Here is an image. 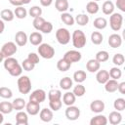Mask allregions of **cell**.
Here are the masks:
<instances>
[{
    "instance_id": "4dcf8cb0",
    "label": "cell",
    "mask_w": 125,
    "mask_h": 125,
    "mask_svg": "<svg viewBox=\"0 0 125 125\" xmlns=\"http://www.w3.org/2000/svg\"><path fill=\"white\" fill-rule=\"evenodd\" d=\"M14 110L13 108V104L10 102H1L0 103V112H2L3 114H8L11 113Z\"/></svg>"
},
{
    "instance_id": "7c38bea8",
    "label": "cell",
    "mask_w": 125,
    "mask_h": 125,
    "mask_svg": "<svg viewBox=\"0 0 125 125\" xmlns=\"http://www.w3.org/2000/svg\"><path fill=\"white\" fill-rule=\"evenodd\" d=\"M104 103L102 100H95L90 104V109L95 113H101L104 110Z\"/></svg>"
},
{
    "instance_id": "83f0119b",
    "label": "cell",
    "mask_w": 125,
    "mask_h": 125,
    "mask_svg": "<svg viewBox=\"0 0 125 125\" xmlns=\"http://www.w3.org/2000/svg\"><path fill=\"white\" fill-rule=\"evenodd\" d=\"M100 8H99V4L96 1H90L87 3L86 5V11L88 14L90 15H95L99 12Z\"/></svg>"
},
{
    "instance_id": "2e32d148",
    "label": "cell",
    "mask_w": 125,
    "mask_h": 125,
    "mask_svg": "<svg viewBox=\"0 0 125 125\" xmlns=\"http://www.w3.org/2000/svg\"><path fill=\"white\" fill-rule=\"evenodd\" d=\"M109 79V73L107 70L105 69H102V70H98L97 74H96V80L98 81V83L100 84H104L107 80Z\"/></svg>"
},
{
    "instance_id": "c3c4849f",
    "label": "cell",
    "mask_w": 125,
    "mask_h": 125,
    "mask_svg": "<svg viewBox=\"0 0 125 125\" xmlns=\"http://www.w3.org/2000/svg\"><path fill=\"white\" fill-rule=\"evenodd\" d=\"M124 61H125L124 56H123L122 54H120V53L115 54V55L113 56V58H112V62H113L115 65H117V66L122 65L123 62H124Z\"/></svg>"
},
{
    "instance_id": "9f6ffc18",
    "label": "cell",
    "mask_w": 125,
    "mask_h": 125,
    "mask_svg": "<svg viewBox=\"0 0 125 125\" xmlns=\"http://www.w3.org/2000/svg\"><path fill=\"white\" fill-rule=\"evenodd\" d=\"M9 2L13 6H16V7H19V6L22 5V0H9Z\"/></svg>"
},
{
    "instance_id": "836d02e7",
    "label": "cell",
    "mask_w": 125,
    "mask_h": 125,
    "mask_svg": "<svg viewBox=\"0 0 125 125\" xmlns=\"http://www.w3.org/2000/svg\"><path fill=\"white\" fill-rule=\"evenodd\" d=\"M87 78V74L84 70H77L74 72L73 74V80L77 83H82L86 80Z\"/></svg>"
},
{
    "instance_id": "9c48e42d",
    "label": "cell",
    "mask_w": 125,
    "mask_h": 125,
    "mask_svg": "<svg viewBox=\"0 0 125 125\" xmlns=\"http://www.w3.org/2000/svg\"><path fill=\"white\" fill-rule=\"evenodd\" d=\"M82 58V55L79 51H76V50H69L67 51L64 56H63V59H65L67 62H69L70 63L72 62H77L81 60Z\"/></svg>"
},
{
    "instance_id": "e0dca14e",
    "label": "cell",
    "mask_w": 125,
    "mask_h": 125,
    "mask_svg": "<svg viewBox=\"0 0 125 125\" xmlns=\"http://www.w3.org/2000/svg\"><path fill=\"white\" fill-rule=\"evenodd\" d=\"M16 123H17V125H27L28 124L27 112L20 110L16 114Z\"/></svg>"
},
{
    "instance_id": "11a10c76",
    "label": "cell",
    "mask_w": 125,
    "mask_h": 125,
    "mask_svg": "<svg viewBox=\"0 0 125 125\" xmlns=\"http://www.w3.org/2000/svg\"><path fill=\"white\" fill-rule=\"evenodd\" d=\"M39 1H40V4L43 7H49L53 3V0H39Z\"/></svg>"
},
{
    "instance_id": "d4e9b609",
    "label": "cell",
    "mask_w": 125,
    "mask_h": 125,
    "mask_svg": "<svg viewBox=\"0 0 125 125\" xmlns=\"http://www.w3.org/2000/svg\"><path fill=\"white\" fill-rule=\"evenodd\" d=\"M102 11L104 15H111L114 11V4L109 0L104 1L102 6Z\"/></svg>"
},
{
    "instance_id": "74e56055",
    "label": "cell",
    "mask_w": 125,
    "mask_h": 125,
    "mask_svg": "<svg viewBox=\"0 0 125 125\" xmlns=\"http://www.w3.org/2000/svg\"><path fill=\"white\" fill-rule=\"evenodd\" d=\"M48 99L49 101H57L62 99V92L57 89H52L48 93Z\"/></svg>"
},
{
    "instance_id": "7a4b0ae2",
    "label": "cell",
    "mask_w": 125,
    "mask_h": 125,
    "mask_svg": "<svg viewBox=\"0 0 125 125\" xmlns=\"http://www.w3.org/2000/svg\"><path fill=\"white\" fill-rule=\"evenodd\" d=\"M18 89L21 94H28L31 90V81L28 76L21 75L18 79Z\"/></svg>"
},
{
    "instance_id": "d6986e66",
    "label": "cell",
    "mask_w": 125,
    "mask_h": 125,
    "mask_svg": "<svg viewBox=\"0 0 125 125\" xmlns=\"http://www.w3.org/2000/svg\"><path fill=\"white\" fill-rule=\"evenodd\" d=\"M29 42L34 45V46H38L42 43V40H43V37H42V34L38 31H34L32 32L30 35H29V38H28Z\"/></svg>"
},
{
    "instance_id": "ba28073f",
    "label": "cell",
    "mask_w": 125,
    "mask_h": 125,
    "mask_svg": "<svg viewBox=\"0 0 125 125\" xmlns=\"http://www.w3.org/2000/svg\"><path fill=\"white\" fill-rule=\"evenodd\" d=\"M45 99H46V92L42 89L34 90L29 96V101L37 103V104H41L42 102L45 101Z\"/></svg>"
},
{
    "instance_id": "5b68a950",
    "label": "cell",
    "mask_w": 125,
    "mask_h": 125,
    "mask_svg": "<svg viewBox=\"0 0 125 125\" xmlns=\"http://www.w3.org/2000/svg\"><path fill=\"white\" fill-rule=\"evenodd\" d=\"M56 39L62 45H66L70 41V33L66 28L61 27L56 31Z\"/></svg>"
},
{
    "instance_id": "8d00e7d4",
    "label": "cell",
    "mask_w": 125,
    "mask_h": 125,
    "mask_svg": "<svg viewBox=\"0 0 125 125\" xmlns=\"http://www.w3.org/2000/svg\"><path fill=\"white\" fill-rule=\"evenodd\" d=\"M14 15H15L16 18H18V19H20V20H22V19H24V18L26 17L27 11H26L25 8H23L22 6H19V7H17V8L15 9Z\"/></svg>"
},
{
    "instance_id": "5bb4252c",
    "label": "cell",
    "mask_w": 125,
    "mask_h": 125,
    "mask_svg": "<svg viewBox=\"0 0 125 125\" xmlns=\"http://www.w3.org/2000/svg\"><path fill=\"white\" fill-rule=\"evenodd\" d=\"M39 117L43 122H50L53 119V110L47 107L42 108L39 111Z\"/></svg>"
},
{
    "instance_id": "f6af8a7d",
    "label": "cell",
    "mask_w": 125,
    "mask_h": 125,
    "mask_svg": "<svg viewBox=\"0 0 125 125\" xmlns=\"http://www.w3.org/2000/svg\"><path fill=\"white\" fill-rule=\"evenodd\" d=\"M45 21H45V20H44V18H42V17L34 18L33 22H32L33 27H34L36 30L40 31V29H41V27H42V25L44 24V22H45Z\"/></svg>"
},
{
    "instance_id": "ffe728a7",
    "label": "cell",
    "mask_w": 125,
    "mask_h": 125,
    "mask_svg": "<svg viewBox=\"0 0 125 125\" xmlns=\"http://www.w3.org/2000/svg\"><path fill=\"white\" fill-rule=\"evenodd\" d=\"M117 87H118V82L115 79H108L104 83V90L107 93H114L115 91H117Z\"/></svg>"
},
{
    "instance_id": "f546056e",
    "label": "cell",
    "mask_w": 125,
    "mask_h": 125,
    "mask_svg": "<svg viewBox=\"0 0 125 125\" xmlns=\"http://www.w3.org/2000/svg\"><path fill=\"white\" fill-rule=\"evenodd\" d=\"M93 25L97 29H104L106 27V25H107V21L104 18L99 17V18H97V19L94 20Z\"/></svg>"
},
{
    "instance_id": "e575fe53",
    "label": "cell",
    "mask_w": 125,
    "mask_h": 125,
    "mask_svg": "<svg viewBox=\"0 0 125 125\" xmlns=\"http://www.w3.org/2000/svg\"><path fill=\"white\" fill-rule=\"evenodd\" d=\"M60 87L62 90H69L72 87V79L69 77H63L60 80Z\"/></svg>"
},
{
    "instance_id": "f1b7e54d",
    "label": "cell",
    "mask_w": 125,
    "mask_h": 125,
    "mask_svg": "<svg viewBox=\"0 0 125 125\" xmlns=\"http://www.w3.org/2000/svg\"><path fill=\"white\" fill-rule=\"evenodd\" d=\"M61 20H62V21L64 24H66V25H68V26L73 25L74 22H75L74 18H73L69 13H66V12L62 13V15H61Z\"/></svg>"
},
{
    "instance_id": "603a6c76",
    "label": "cell",
    "mask_w": 125,
    "mask_h": 125,
    "mask_svg": "<svg viewBox=\"0 0 125 125\" xmlns=\"http://www.w3.org/2000/svg\"><path fill=\"white\" fill-rule=\"evenodd\" d=\"M0 17H1V20L4 21H12L15 18V15H14V12L12 10L4 9V10L1 11Z\"/></svg>"
},
{
    "instance_id": "ee69618b",
    "label": "cell",
    "mask_w": 125,
    "mask_h": 125,
    "mask_svg": "<svg viewBox=\"0 0 125 125\" xmlns=\"http://www.w3.org/2000/svg\"><path fill=\"white\" fill-rule=\"evenodd\" d=\"M0 97L3 99H11L13 97V92L10 88L0 87Z\"/></svg>"
},
{
    "instance_id": "30bf717a",
    "label": "cell",
    "mask_w": 125,
    "mask_h": 125,
    "mask_svg": "<svg viewBox=\"0 0 125 125\" xmlns=\"http://www.w3.org/2000/svg\"><path fill=\"white\" fill-rule=\"evenodd\" d=\"M25 109H26V112L27 114L29 115H36L39 113L40 111V104H37V103H34V102H28L26 104H25Z\"/></svg>"
},
{
    "instance_id": "b9f144b4",
    "label": "cell",
    "mask_w": 125,
    "mask_h": 125,
    "mask_svg": "<svg viewBox=\"0 0 125 125\" xmlns=\"http://www.w3.org/2000/svg\"><path fill=\"white\" fill-rule=\"evenodd\" d=\"M109 59V54L106 51H99L96 54V60L99 62H104Z\"/></svg>"
},
{
    "instance_id": "7402d4cb",
    "label": "cell",
    "mask_w": 125,
    "mask_h": 125,
    "mask_svg": "<svg viewBox=\"0 0 125 125\" xmlns=\"http://www.w3.org/2000/svg\"><path fill=\"white\" fill-rule=\"evenodd\" d=\"M55 7L56 9L61 12V13H64L68 10L69 8V4L67 0H56L55 2Z\"/></svg>"
},
{
    "instance_id": "91938a15",
    "label": "cell",
    "mask_w": 125,
    "mask_h": 125,
    "mask_svg": "<svg viewBox=\"0 0 125 125\" xmlns=\"http://www.w3.org/2000/svg\"><path fill=\"white\" fill-rule=\"evenodd\" d=\"M3 60H4V56H3V54H2L1 51H0V62H2Z\"/></svg>"
},
{
    "instance_id": "cb8c5ba5",
    "label": "cell",
    "mask_w": 125,
    "mask_h": 125,
    "mask_svg": "<svg viewBox=\"0 0 125 125\" xmlns=\"http://www.w3.org/2000/svg\"><path fill=\"white\" fill-rule=\"evenodd\" d=\"M76 97L72 92H66L62 96V102L65 105H72L75 103Z\"/></svg>"
},
{
    "instance_id": "6f0895ef",
    "label": "cell",
    "mask_w": 125,
    "mask_h": 125,
    "mask_svg": "<svg viewBox=\"0 0 125 125\" xmlns=\"http://www.w3.org/2000/svg\"><path fill=\"white\" fill-rule=\"evenodd\" d=\"M4 29H5V23H4V21L0 20V34L3 33Z\"/></svg>"
},
{
    "instance_id": "52a82bcc",
    "label": "cell",
    "mask_w": 125,
    "mask_h": 125,
    "mask_svg": "<svg viewBox=\"0 0 125 125\" xmlns=\"http://www.w3.org/2000/svg\"><path fill=\"white\" fill-rule=\"evenodd\" d=\"M65 117L70 120V121H74L76 119H78V117L80 116V109L77 106L72 105H67L66 109H65Z\"/></svg>"
},
{
    "instance_id": "94428289",
    "label": "cell",
    "mask_w": 125,
    "mask_h": 125,
    "mask_svg": "<svg viewBox=\"0 0 125 125\" xmlns=\"http://www.w3.org/2000/svg\"><path fill=\"white\" fill-rule=\"evenodd\" d=\"M31 0H22V4H28Z\"/></svg>"
},
{
    "instance_id": "9a60e30c",
    "label": "cell",
    "mask_w": 125,
    "mask_h": 125,
    "mask_svg": "<svg viewBox=\"0 0 125 125\" xmlns=\"http://www.w3.org/2000/svg\"><path fill=\"white\" fill-rule=\"evenodd\" d=\"M100 67H101V62H99L96 59H91L86 63V69L91 73L97 72L100 69Z\"/></svg>"
},
{
    "instance_id": "484cf974",
    "label": "cell",
    "mask_w": 125,
    "mask_h": 125,
    "mask_svg": "<svg viewBox=\"0 0 125 125\" xmlns=\"http://www.w3.org/2000/svg\"><path fill=\"white\" fill-rule=\"evenodd\" d=\"M19 63L18 60L13 58V57H9V58H6L5 61H4V68L7 70V71H10L13 67H15L17 64Z\"/></svg>"
},
{
    "instance_id": "d6a6232c",
    "label": "cell",
    "mask_w": 125,
    "mask_h": 125,
    "mask_svg": "<svg viewBox=\"0 0 125 125\" xmlns=\"http://www.w3.org/2000/svg\"><path fill=\"white\" fill-rule=\"evenodd\" d=\"M74 21H76V23L80 26H85L87 25V23L89 22V17L85 14H79L76 16V18L74 19Z\"/></svg>"
},
{
    "instance_id": "f5cc1de1",
    "label": "cell",
    "mask_w": 125,
    "mask_h": 125,
    "mask_svg": "<svg viewBox=\"0 0 125 125\" xmlns=\"http://www.w3.org/2000/svg\"><path fill=\"white\" fill-rule=\"evenodd\" d=\"M116 7L121 11L125 12V0H116Z\"/></svg>"
},
{
    "instance_id": "f35d334b",
    "label": "cell",
    "mask_w": 125,
    "mask_h": 125,
    "mask_svg": "<svg viewBox=\"0 0 125 125\" xmlns=\"http://www.w3.org/2000/svg\"><path fill=\"white\" fill-rule=\"evenodd\" d=\"M108 73H109V77L112 78V79H115V80L120 79L121 76H122V71H121V69L118 68L117 66L111 67Z\"/></svg>"
},
{
    "instance_id": "680465c9",
    "label": "cell",
    "mask_w": 125,
    "mask_h": 125,
    "mask_svg": "<svg viewBox=\"0 0 125 125\" xmlns=\"http://www.w3.org/2000/svg\"><path fill=\"white\" fill-rule=\"evenodd\" d=\"M4 121V116H3V113L0 112V124H2Z\"/></svg>"
},
{
    "instance_id": "60d3db41",
    "label": "cell",
    "mask_w": 125,
    "mask_h": 125,
    "mask_svg": "<svg viewBox=\"0 0 125 125\" xmlns=\"http://www.w3.org/2000/svg\"><path fill=\"white\" fill-rule=\"evenodd\" d=\"M113 107L117 111H122L125 109V100L123 98H118L113 103Z\"/></svg>"
},
{
    "instance_id": "816d5d0a",
    "label": "cell",
    "mask_w": 125,
    "mask_h": 125,
    "mask_svg": "<svg viewBox=\"0 0 125 125\" xmlns=\"http://www.w3.org/2000/svg\"><path fill=\"white\" fill-rule=\"evenodd\" d=\"M27 59L34 64H37L39 62V56L36 53H29L27 56Z\"/></svg>"
},
{
    "instance_id": "6125c7cd",
    "label": "cell",
    "mask_w": 125,
    "mask_h": 125,
    "mask_svg": "<svg viewBox=\"0 0 125 125\" xmlns=\"http://www.w3.org/2000/svg\"><path fill=\"white\" fill-rule=\"evenodd\" d=\"M93 1H96V2H98V1H100V0H93Z\"/></svg>"
},
{
    "instance_id": "4316f807",
    "label": "cell",
    "mask_w": 125,
    "mask_h": 125,
    "mask_svg": "<svg viewBox=\"0 0 125 125\" xmlns=\"http://www.w3.org/2000/svg\"><path fill=\"white\" fill-rule=\"evenodd\" d=\"M70 66H71V63L69 62H67L65 59H61V60H59L58 61V62H57V68L60 70V71H62V72H64V71H67L69 68H70Z\"/></svg>"
},
{
    "instance_id": "8fae6325",
    "label": "cell",
    "mask_w": 125,
    "mask_h": 125,
    "mask_svg": "<svg viewBox=\"0 0 125 125\" xmlns=\"http://www.w3.org/2000/svg\"><path fill=\"white\" fill-rule=\"evenodd\" d=\"M107 42L111 48H119L122 44V37L117 33H113L109 35Z\"/></svg>"
},
{
    "instance_id": "8992f818",
    "label": "cell",
    "mask_w": 125,
    "mask_h": 125,
    "mask_svg": "<svg viewBox=\"0 0 125 125\" xmlns=\"http://www.w3.org/2000/svg\"><path fill=\"white\" fill-rule=\"evenodd\" d=\"M18 51V47H17V44L14 43V42H6L2 48H1V53L3 54L4 58H9V57H12L14 54H16Z\"/></svg>"
},
{
    "instance_id": "ab89813d",
    "label": "cell",
    "mask_w": 125,
    "mask_h": 125,
    "mask_svg": "<svg viewBox=\"0 0 125 125\" xmlns=\"http://www.w3.org/2000/svg\"><path fill=\"white\" fill-rule=\"evenodd\" d=\"M72 93L75 95V97H82L86 93V88L81 83H77V85L73 88Z\"/></svg>"
},
{
    "instance_id": "681fc988",
    "label": "cell",
    "mask_w": 125,
    "mask_h": 125,
    "mask_svg": "<svg viewBox=\"0 0 125 125\" xmlns=\"http://www.w3.org/2000/svg\"><path fill=\"white\" fill-rule=\"evenodd\" d=\"M62 105V103L61 100H57V101H49V106L53 111H58L59 109H61Z\"/></svg>"
},
{
    "instance_id": "f907efd6",
    "label": "cell",
    "mask_w": 125,
    "mask_h": 125,
    "mask_svg": "<svg viewBox=\"0 0 125 125\" xmlns=\"http://www.w3.org/2000/svg\"><path fill=\"white\" fill-rule=\"evenodd\" d=\"M52 30H53V24H52L50 21H45V22H44V24L42 25L41 29H40V31H41V32L46 33V34L51 33V31H52Z\"/></svg>"
},
{
    "instance_id": "bcb514c9",
    "label": "cell",
    "mask_w": 125,
    "mask_h": 125,
    "mask_svg": "<svg viewBox=\"0 0 125 125\" xmlns=\"http://www.w3.org/2000/svg\"><path fill=\"white\" fill-rule=\"evenodd\" d=\"M21 67H22V69H24L25 71H31V70L34 69L35 64H34L33 62H31L28 59H25V60H23L22 62H21Z\"/></svg>"
},
{
    "instance_id": "d590c367",
    "label": "cell",
    "mask_w": 125,
    "mask_h": 125,
    "mask_svg": "<svg viewBox=\"0 0 125 125\" xmlns=\"http://www.w3.org/2000/svg\"><path fill=\"white\" fill-rule=\"evenodd\" d=\"M103 40H104V36H103V34L101 32H99V31L92 32V34H91V41H92L93 44L100 45L103 42Z\"/></svg>"
},
{
    "instance_id": "7bdbcfd3",
    "label": "cell",
    "mask_w": 125,
    "mask_h": 125,
    "mask_svg": "<svg viewBox=\"0 0 125 125\" xmlns=\"http://www.w3.org/2000/svg\"><path fill=\"white\" fill-rule=\"evenodd\" d=\"M28 14L30 17H32L33 19L34 18H37V17H41L42 15V9L39 7V6H32L29 11H28Z\"/></svg>"
},
{
    "instance_id": "3957f363",
    "label": "cell",
    "mask_w": 125,
    "mask_h": 125,
    "mask_svg": "<svg viewBox=\"0 0 125 125\" xmlns=\"http://www.w3.org/2000/svg\"><path fill=\"white\" fill-rule=\"evenodd\" d=\"M38 54L40 57H42L43 59H47L50 60L55 56V49L47 43H41L40 45H38Z\"/></svg>"
},
{
    "instance_id": "db71d44e",
    "label": "cell",
    "mask_w": 125,
    "mask_h": 125,
    "mask_svg": "<svg viewBox=\"0 0 125 125\" xmlns=\"http://www.w3.org/2000/svg\"><path fill=\"white\" fill-rule=\"evenodd\" d=\"M117 90L120 92V94L124 95V94H125V82H121V83H118V87H117Z\"/></svg>"
},
{
    "instance_id": "4fadbf2b",
    "label": "cell",
    "mask_w": 125,
    "mask_h": 125,
    "mask_svg": "<svg viewBox=\"0 0 125 125\" xmlns=\"http://www.w3.org/2000/svg\"><path fill=\"white\" fill-rule=\"evenodd\" d=\"M27 40H28V37H27L26 33L23 31H18L15 35V42L20 47L24 46L27 43Z\"/></svg>"
},
{
    "instance_id": "7dc6e473",
    "label": "cell",
    "mask_w": 125,
    "mask_h": 125,
    "mask_svg": "<svg viewBox=\"0 0 125 125\" xmlns=\"http://www.w3.org/2000/svg\"><path fill=\"white\" fill-rule=\"evenodd\" d=\"M10 73V75L14 76V77H18V76H21V73H22V67H21V64L18 63L15 67H13L10 71H8Z\"/></svg>"
},
{
    "instance_id": "ac0fdd59",
    "label": "cell",
    "mask_w": 125,
    "mask_h": 125,
    "mask_svg": "<svg viewBox=\"0 0 125 125\" xmlns=\"http://www.w3.org/2000/svg\"><path fill=\"white\" fill-rule=\"evenodd\" d=\"M108 121L111 125H117L122 121V115L119 111H111L108 115Z\"/></svg>"
},
{
    "instance_id": "6da1fadb",
    "label": "cell",
    "mask_w": 125,
    "mask_h": 125,
    "mask_svg": "<svg viewBox=\"0 0 125 125\" xmlns=\"http://www.w3.org/2000/svg\"><path fill=\"white\" fill-rule=\"evenodd\" d=\"M71 40H72V44L75 48L77 49H81L86 45V35L85 33L80 30V29H76L73 31L72 36H71Z\"/></svg>"
},
{
    "instance_id": "277c9868",
    "label": "cell",
    "mask_w": 125,
    "mask_h": 125,
    "mask_svg": "<svg viewBox=\"0 0 125 125\" xmlns=\"http://www.w3.org/2000/svg\"><path fill=\"white\" fill-rule=\"evenodd\" d=\"M109 25L113 31H118L122 27V22H123V17L119 13H112L109 15Z\"/></svg>"
},
{
    "instance_id": "1f68e13d",
    "label": "cell",
    "mask_w": 125,
    "mask_h": 125,
    "mask_svg": "<svg viewBox=\"0 0 125 125\" xmlns=\"http://www.w3.org/2000/svg\"><path fill=\"white\" fill-rule=\"evenodd\" d=\"M12 104H13V108L14 109L20 111V110L23 109V107H25L26 104H25V101L22 98H17L12 102Z\"/></svg>"
},
{
    "instance_id": "44dd1931",
    "label": "cell",
    "mask_w": 125,
    "mask_h": 125,
    "mask_svg": "<svg viewBox=\"0 0 125 125\" xmlns=\"http://www.w3.org/2000/svg\"><path fill=\"white\" fill-rule=\"evenodd\" d=\"M107 118L103 114H98L90 120V125H106Z\"/></svg>"
}]
</instances>
